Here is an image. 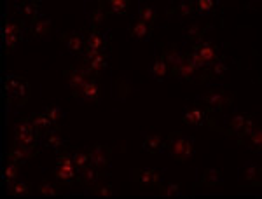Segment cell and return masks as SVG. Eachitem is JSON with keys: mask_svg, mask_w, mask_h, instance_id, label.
<instances>
[{"mask_svg": "<svg viewBox=\"0 0 262 199\" xmlns=\"http://www.w3.org/2000/svg\"><path fill=\"white\" fill-rule=\"evenodd\" d=\"M72 156H74V161H75V166H77V169H84L86 166H90L91 164L90 156H88L86 150H74L72 152Z\"/></svg>", "mask_w": 262, "mask_h": 199, "instance_id": "42", "label": "cell"}, {"mask_svg": "<svg viewBox=\"0 0 262 199\" xmlns=\"http://www.w3.org/2000/svg\"><path fill=\"white\" fill-rule=\"evenodd\" d=\"M168 72H170V67H168V63L164 61V58H158L154 63H152V67H150V77L152 79H156V80H164V77L168 75Z\"/></svg>", "mask_w": 262, "mask_h": 199, "instance_id": "29", "label": "cell"}, {"mask_svg": "<svg viewBox=\"0 0 262 199\" xmlns=\"http://www.w3.org/2000/svg\"><path fill=\"white\" fill-rule=\"evenodd\" d=\"M75 98L79 100V103H98L100 98V84H98V77H91L86 84L81 87L79 91L72 93Z\"/></svg>", "mask_w": 262, "mask_h": 199, "instance_id": "7", "label": "cell"}, {"mask_svg": "<svg viewBox=\"0 0 262 199\" xmlns=\"http://www.w3.org/2000/svg\"><path fill=\"white\" fill-rule=\"evenodd\" d=\"M37 154H39V150L27 149V147H21V145H18V143H14V147H12V149L9 150V154H7V159L16 161V163L23 166L27 161H30L32 158H35Z\"/></svg>", "mask_w": 262, "mask_h": 199, "instance_id": "14", "label": "cell"}, {"mask_svg": "<svg viewBox=\"0 0 262 199\" xmlns=\"http://www.w3.org/2000/svg\"><path fill=\"white\" fill-rule=\"evenodd\" d=\"M239 143H242V145L245 143V147H247L250 152H253V154H260V150H262V131H260V128L253 129L252 133L248 135L247 138H243Z\"/></svg>", "mask_w": 262, "mask_h": 199, "instance_id": "21", "label": "cell"}, {"mask_svg": "<svg viewBox=\"0 0 262 199\" xmlns=\"http://www.w3.org/2000/svg\"><path fill=\"white\" fill-rule=\"evenodd\" d=\"M163 58L164 61L168 63V67H171V69H175V67H179L182 60H184V53L175 48L173 44H163Z\"/></svg>", "mask_w": 262, "mask_h": 199, "instance_id": "19", "label": "cell"}, {"mask_svg": "<svg viewBox=\"0 0 262 199\" xmlns=\"http://www.w3.org/2000/svg\"><path fill=\"white\" fill-rule=\"evenodd\" d=\"M56 164H61V166H75L74 156L67 150H58L56 152ZM77 168V166H75Z\"/></svg>", "mask_w": 262, "mask_h": 199, "instance_id": "45", "label": "cell"}, {"mask_svg": "<svg viewBox=\"0 0 262 199\" xmlns=\"http://www.w3.org/2000/svg\"><path fill=\"white\" fill-rule=\"evenodd\" d=\"M105 7L108 9V12L112 14H124L129 9V2L128 0H107Z\"/></svg>", "mask_w": 262, "mask_h": 199, "instance_id": "36", "label": "cell"}, {"mask_svg": "<svg viewBox=\"0 0 262 199\" xmlns=\"http://www.w3.org/2000/svg\"><path fill=\"white\" fill-rule=\"evenodd\" d=\"M107 19H108V11H105V4L103 2H100L95 9L88 12V21H90L93 30H98V28Z\"/></svg>", "mask_w": 262, "mask_h": 199, "instance_id": "18", "label": "cell"}, {"mask_svg": "<svg viewBox=\"0 0 262 199\" xmlns=\"http://www.w3.org/2000/svg\"><path fill=\"white\" fill-rule=\"evenodd\" d=\"M7 192L11 194V196H30V189H28V184L25 182V179H19L11 182V184H7Z\"/></svg>", "mask_w": 262, "mask_h": 199, "instance_id": "30", "label": "cell"}, {"mask_svg": "<svg viewBox=\"0 0 262 199\" xmlns=\"http://www.w3.org/2000/svg\"><path fill=\"white\" fill-rule=\"evenodd\" d=\"M164 150L179 163H187L194 156V137H187L180 131L170 133L164 142Z\"/></svg>", "mask_w": 262, "mask_h": 199, "instance_id": "1", "label": "cell"}, {"mask_svg": "<svg viewBox=\"0 0 262 199\" xmlns=\"http://www.w3.org/2000/svg\"><path fill=\"white\" fill-rule=\"evenodd\" d=\"M152 35V27L142 19H135L128 27V37L135 40H149Z\"/></svg>", "mask_w": 262, "mask_h": 199, "instance_id": "12", "label": "cell"}, {"mask_svg": "<svg viewBox=\"0 0 262 199\" xmlns=\"http://www.w3.org/2000/svg\"><path fill=\"white\" fill-rule=\"evenodd\" d=\"M107 58H108V53H101V54H98L96 58H93V60H90V61H82V63L93 72V74L98 75V72H100V70H103V69H107V67H108Z\"/></svg>", "mask_w": 262, "mask_h": 199, "instance_id": "33", "label": "cell"}, {"mask_svg": "<svg viewBox=\"0 0 262 199\" xmlns=\"http://www.w3.org/2000/svg\"><path fill=\"white\" fill-rule=\"evenodd\" d=\"M19 168H21V164H18L16 161L7 159V164H6V168H4V179H6L7 184H11V182L19 179L21 176Z\"/></svg>", "mask_w": 262, "mask_h": 199, "instance_id": "34", "label": "cell"}, {"mask_svg": "<svg viewBox=\"0 0 262 199\" xmlns=\"http://www.w3.org/2000/svg\"><path fill=\"white\" fill-rule=\"evenodd\" d=\"M51 27H53V23H51V19L48 16L44 14H39L37 18H33L30 21V33L33 37H37V39H49V33H51Z\"/></svg>", "mask_w": 262, "mask_h": 199, "instance_id": "10", "label": "cell"}, {"mask_svg": "<svg viewBox=\"0 0 262 199\" xmlns=\"http://www.w3.org/2000/svg\"><path fill=\"white\" fill-rule=\"evenodd\" d=\"M138 19L145 21L147 25L154 27L156 19H158V11H156V7L149 6V4L140 2V4H138Z\"/></svg>", "mask_w": 262, "mask_h": 199, "instance_id": "27", "label": "cell"}, {"mask_svg": "<svg viewBox=\"0 0 262 199\" xmlns=\"http://www.w3.org/2000/svg\"><path fill=\"white\" fill-rule=\"evenodd\" d=\"M217 49H219V46L215 44L213 40H200L198 44H194L191 53H194L198 58H200L206 69H212L215 63L221 60Z\"/></svg>", "mask_w": 262, "mask_h": 199, "instance_id": "4", "label": "cell"}, {"mask_svg": "<svg viewBox=\"0 0 262 199\" xmlns=\"http://www.w3.org/2000/svg\"><path fill=\"white\" fill-rule=\"evenodd\" d=\"M86 152L90 156V161L93 166H96L98 169H107L111 164V145H91L86 147Z\"/></svg>", "mask_w": 262, "mask_h": 199, "instance_id": "6", "label": "cell"}, {"mask_svg": "<svg viewBox=\"0 0 262 199\" xmlns=\"http://www.w3.org/2000/svg\"><path fill=\"white\" fill-rule=\"evenodd\" d=\"M213 7V0H198V2H194V12H198V14H208Z\"/></svg>", "mask_w": 262, "mask_h": 199, "instance_id": "44", "label": "cell"}, {"mask_svg": "<svg viewBox=\"0 0 262 199\" xmlns=\"http://www.w3.org/2000/svg\"><path fill=\"white\" fill-rule=\"evenodd\" d=\"M159 194H161L163 197H180L182 196L179 184H163L161 187H159Z\"/></svg>", "mask_w": 262, "mask_h": 199, "instance_id": "40", "label": "cell"}, {"mask_svg": "<svg viewBox=\"0 0 262 199\" xmlns=\"http://www.w3.org/2000/svg\"><path fill=\"white\" fill-rule=\"evenodd\" d=\"M39 192H40V196L51 197V196H58V194H60V190L54 187L51 182H48V180L44 179V180L40 182V185H39Z\"/></svg>", "mask_w": 262, "mask_h": 199, "instance_id": "43", "label": "cell"}, {"mask_svg": "<svg viewBox=\"0 0 262 199\" xmlns=\"http://www.w3.org/2000/svg\"><path fill=\"white\" fill-rule=\"evenodd\" d=\"M236 98V91H231L229 87L224 86H217V87H210L205 93L198 95V100L201 101L203 105L206 107V110L213 112V110H222L227 105L234 103Z\"/></svg>", "mask_w": 262, "mask_h": 199, "instance_id": "2", "label": "cell"}, {"mask_svg": "<svg viewBox=\"0 0 262 199\" xmlns=\"http://www.w3.org/2000/svg\"><path fill=\"white\" fill-rule=\"evenodd\" d=\"M171 75L177 79H184V80H191V82H198L196 80V74L198 70L194 69V67L191 65V63L187 61V58H185L184 54V60H182V63L179 67H175V69H171Z\"/></svg>", "mask_w": 262, "mask_h": 199, "instance_id": "15", "label": "cell"}, {"mask_svg": "<svg viewBox=\"0 0 262 199\" xmlns=\"http://www.w3.org/2000/svg\"><path fill=\"white\" fill-rule=\"evenodd\" d=\"M28 121L33 124V128H35L37 131H44V133H48L49 129H53V122H51V119L48 116H46V112H35V114H32L30 117H27Z\"/></svg>", "mask_w": 262, "mask_h": 199, "instance_id": "25", "label": "cell"}, {"mask_svg": "<svg viewBox=\"0 0 262 199\" xmlns=\"http://www.w3.org/2000/svg\"><path fill=\"white\" fill-rule=\"evenodd\" d=\"M44 140L49 147H53V149H56V150H60L67 142L65 138H61L60 135H58L56 129H49L48 133H44Z\"/></svg>", "mask_w": 262, "mask_h": 199, "instance_id": "35", "label": "cell"}, {"mask_svg": "<svg viewBox=\"0 0 262 199\" xmlns=\"http://www.w3.org/2000/svg\"><path fill=\"white\" fill-rule=\"evenodd\" d=\"M131 179L138 182L143 187H161L164 184L161 179V171H156L154 168H145V169H131Z\"/></svg>", "mask_w": 262, "mask_h": 199, "instance_id": "5", "label": "cell"}, {"mask_svg": "<svg viewBox=\"0 0 262 199\" xmlns=\"http://www.w3.org/2000/svg\"><path fill=\"white\" fill-rule=\"evenodd\" d=\"M239 179L247 182L248 185H260V164L247 161L243 171L239 173Z\"/></svg>", "mask_w": 262, "mask_h": 199, "instance_id": "13", "label": "cell"}, {"mask_svg": "<svg viewBox=\"0 0 262 199\" xmlns=\"http://www.w3.org/2000/svg\"><path fill=\"white\" fill-rule=\"evenodd\" d=\"M79 169L75 166H61V164H56V169H54V179L58 182H63L65 185H70V182L74 179H77Z\"/></svg>", "mask_w": 262, "mask_h": 199, "instance_id": "22", "label": "cell"}, {"mask_svg": "<svg viewBox=\"0 0 262 199\" xmlns=\"http://www.w3.org/2000/svg\"><path fill=\"white\" fill-rule=\"evenodd\" d=\"M247 116L248 114H242V112H234L232 116L227 119V126H229V135H238L239 129L243 128L245 121H247Z\"/></svg>", "mask_w": 262, "mask_h": 199, "instance_id": "32", "label": "cell"}, {"mask_svg": "<svg viewBox=\"0 0 262 199\" xmlns=\"http://www.w3.org/2000/svg\"><path fill=\"white\" fill-rule=\"evenodd\" d=\"M210 28H213V25H206L205 28H201V25L198 23H192V25H187V27H184V30H182V37L187 40H192V42H200L203 40V35H205L206 30H210Z\"/></svg>", "mask_w": 262, "mask_h": 199, "instance_id": "20", "label": "cell"}, {"mask_svg": "<svg viewBox=\"0 0 262 199\" xmlns=\"http://www.w3.org/2000/svg\"><path fill=\"white\" fill-rule=\"evenodd\" d=\"M108 39H111V32H107L105 35H101L98 30H93L86 39V48L88 49H98L101 53H105L108 44Z\"/></svg>", "mask_w": 262, "mask_h": 199, "instance_id": "16", "label": "cell"}, {"mask_svg": "<svg viewBox=\"0 0 262 199\" xmlns=\"http://www.w3.org/2000/svg\"><path fill=\"white\" fill-rule=\"evenodd\" d=\"M203 187H212V185H222V173L215 168H208L201 179Z\"/></svg>", "mask_w": 262, "mask_h": 199, "instance_id": "31", "label": "cell"}, {"mask_svg": "<svg viewBox=\"0 0 262 199\" xmlns=\"http://www.w3.org/2000/svg\"><path fill=\"white\" fill-rule=\"evenodd\" d=\"M44 112H46V116L49 117L51 122H53L54 126H56L58 122L65 117V110H63L61 107H58V105H48V107L44 108Z\"/></svg>", "mask_w": 262, "mask_h": 199, "instance_id": "38", "label": "cell"}, {"mask_svg": "<svg viewBox=\"0 0 262 199\" xmlns=\"http://www.w3.org/2000/svg\"><path fill=\"white\" fill-rule=\"evenodd\" d=\"M39 9H40V4L39 2H21L16 4V11L23 19H33L39 16Z\"/></svg>", "mask_w": 262, "mask_h": 199, "instance_id": "24", "label": "cell"}, {"mask_svg": "<svg viewBox=\"0 0 262 199\" xmlns=\"http://www.w3.org/2000/svg\"><path fill=\"white\" fill-rule=\"evenodd\" d=\"M257 128H259V122H257L255 116H250V114H248V116H247V121H245V124H243V128L239 129V133H238L239 142H242L243 138H247L248 135H250L252 131H253V129H257Z\"/></svg>", "mask_w": 262, "mask_h": 199, "instance_id": "37", "label": "cell"}, {"mask_svg": "<svg viewBox=\"0 0 262 199\" xmlns=\"http://www.w3.org/2000/svg\"><path fill=\"white\" fill-rule=\"evenodd\" d=\"M61 37L65 39V46L70 54H74V56L81 54L82 56L84 49H86V37H84V32H72L69 35L63 33Z\"/></svg>", "mask_w": 262, "mask_h": 199, "instance_id": "11", "label": "cell"}, {"mask_svg": "<svg viewBox=\"0 0 262 199\" xmlns=\"http://www.w3.org/2000/svg\"><path fill=\"white\" fill-rule=\"evenodd\" d=\"M86 192L91 194V196H96V197H114L116 196V190L112 189V185L103 180H100L98 184H95L91 189H88Z\"/></svg>", "mask_w": 262, "mask_h": 199, "instance_id": "26", "label": "cell"}, {"mask_svg": "<svg viewBox=\"0 0 262 199\" xmlns=\"http://www.w3.org/2000/svg\"><path fill=\"white\" fill-rule=\"evenodd\" d=\"M107 176H108L107 171H103V169H98L96 166H93V164L86 166L84 169H79V173H77V180H79V184H81L82 187H84V190L91 189L93 185L98 184L100 180L107 179Z\"/></svg>", "mask_w": 262, "mask_h": 199, "instance_id": "8", "label": "cell"}, {"mask_svg": "<svg viewBox=\"0 0 262 199\" xmlns=\"http://www.w3.org/2000/svg\"><path fill=\"white\" fill-rule=\"evenodd\" d=\"M168 14H171V12H175L177 16H179V19L180 21H184L185 18H192V14H194V2H180L179 6H175V7H168L166 9Z\"/></svg>", "mask_w": 262, "mask_h": 199, "instance_id": "28", "label": "cell"}, {"mask_svg": "<svg viewBox=\"0 0 262 199\" xmlns=\"http://www.w3.org/2000/svg\"><path fill=\"white\" fill-rule=\"evenodd\" d=\"M210 70H212V72H210V75H222L226 70H229V63H226V61H224V58H221V60L215 63Z\"/></svg>", "mask_w": 262, "mask_h": 199, "instance_id": "46", "label": "cell"}, {"mask_svg": "<svg viewBox=\"0 0 262 199\" xmlns=\"http://www.w3.org/2000/svg\"><path fill=\"white\" fill-rule=\"evenodd\" d=\"M143 149L147 152H150V154H158V152L163 150L164 147V140L159 133H145L143 131Z\"/></svg>", "mask_w": 262, "mask_h": 199, "instance_id": "17", "label": "cell"}, {"mask_svg": "<svg viewBox=\"0 0 262 199\" xmlns=\"http://www.w3.org/2000/svg\"><path fill=\"white\" fill-rule=\"evenodd\" d=\"M205 110L203 108H198V107H187L184 108V116H182V119L184 122H187V124L191 126H201L203 121H205Z\"/></svg>", "mask_w": 262, "mask_h": 199, "instance_id": "23", "label": "cell"}, {"mask_svg": "<svg viewBox=\"0 0 262 199\" xmlns=\"http://www.w3.org/2000/svg\"><path fill=\"white\" fill-rule=\"evenodd\" d=\"M63 77H65L67 87H69V90H70L72 93H75V91L81 90V87H82L84 84H86L91 77H96V75L93 74V72L82 63L81 67H75V69H67V70H65V74H63Z\"/></svg>", "mask_w": 262, "mask_h": 199, "instance_id": "3", "label": "cell"}, {"mask_svg": "<svg viewBox=\"0 0 262 199\" xmlns=\"http://www.w3.org/2000/svg\"><path fill=\"white\" fill-rule=\"evenodd\" d=\"M35 128L28 119H21L14 124V135L16 137H21V135H28V133H35Z\"/></svg>", "mask_w": 262, "mask_h": 199, "instance_id": "39", "label": "cell"}, {"mask_svg": "<svg viewBox=\"0 0 262 199\" xmlns=\"http://www.w3.org/2000/svg\"><path fill=\"white\" fill-rule=\"evenodd\" d=\"M21 40H23V32H18V33H12V35L4 37V48H6V54H9Z\"/></svg>", "mask_w": 262, "mask_h": 199, "instance_id": "41", "label": "cell"}, {"mask_svg": "<svg viewBox=\"0 0 262 199\" xmlns=\"http://www.w3.org/2000/svg\"><path fill=\"white\" fill-rule=\"evenodd\" d=\"M6 93H7V96H9V100L27 98V93H28L27 80L14 77V75H7L6 77Z\"/></svg>", "mask_w": 262, "mask_h": 199, "instance_id": "9", "label": "cell"}]
</instances>
